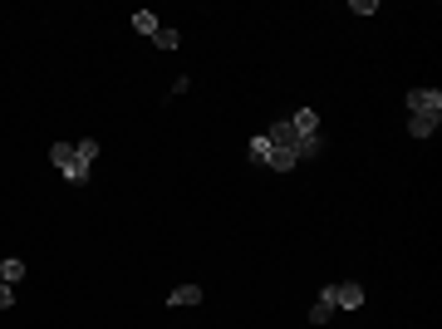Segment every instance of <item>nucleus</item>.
Here are the masks:
<instances>
[{"label":"nucleus","mask_w":442,"mask_h":329,"mask_svg":"<svg viewBox=\"0 0 442 329\" xmlns=\"http://www.w3.org/2000/svg\"><path fill=\"white\" fill-rule=\"evenodd\" d=\"M408 113L442 118V94H438V89H408Z\"/></svg>","instance_id":"nucleus-1"},{"label":"nucleus","mask_w":442,"mask_h":329,"mask_svg":"<svg viewBox=\"0 0 442 329\" xmlns=\"http://www.w3.org/2000/svg\"><path fill=\"white\" fill-rule=\"evenodd\" d=\"M359 305H364V285H354V280L334 285V310H359Z\"/></svg>","instance_id":"nucleus-2"},{"label":"nucleus","mask_w":442,"mask_h":329,"mask_svg":"<svg viewBox=\"0 0 442 329\" xmlns=\"http://www.w3.org/2000/svg\"><path fill=\"white\" fill-rule=\"evenodd\" d=\"M325 148V138L320 133H295V143H290V152H295V162H305V157H315Z\"/></svg>","instance_id":"nucleus-3"},{"label":"nucleus","mask_w":442,"mask_h":329,"mask_svg":"<svg viewBox=\"0 0 442 329\" xmlns=\"http://www.w3.org/2000/svg\"><path fill=\"white\" fill-rule=\"evenodd\" d=\"M325 320H334V285H325L320 300L310 305V325H325Z\"/></svg>","instance_id":"nucleus-4"},{"label":"nucleus","mask_w":442,"mask_h":329,"mask_svg":"<svg viewBox=\"0 0 442 329\" xmlns=\"http://www.w3.org/2000/svg\"><path fill=\"white\" fill-rule=\"evenodd\" d=\"M99 148H104L99 138H79V143H74V162H79V167H94V157H99Z\"/></svg>","instance_id":"nucleus-5"},{"label":"nucleus","mask_w":442,"mask_h":329,"mask_svg":"<svg viewBox=\"0 0 442 329\" xmlns=\"http://www.w3.org/2000/svg\"><path fill=\"white\" fill-rule=\"evenodd\" d=\"M167 305H172V310H187V305H202V290H197V285H177V290L167 295Z\"/></svg>","instance_id":"nucleus-6"},{"label":"nucleus","mask_w":442,"mask_h":329,"mask_svg":"<svg viewBox=\"0 0 442 329\" xmlns=\"http://www.w3.org/2000/svg\"><path fill=\"white\" fill-rule=\"evenodd\" d=\"M290 128H295V133H320V113L315 109H295L290 113Z\"/></svg>","instance_id":"nucleus-7"},{"label":"nucleus","mask_w":442,"mask_h":329,"mask_svg":"<svg viewBox=\"0 0 442 329\" xmlns=\"http://www.w3.org/2000/svg\"><path fill=\"white\" fill-rule=\"evenodd\" d=\"M0 280H5V285H20V280H25V261H20V256H5V261H0Z\"/></svg>","instance_id":"nucleus-8"},{"label":"nucleus","mask_w":442,"mask_h":329,"mask_svg":"<svg viewBox=\"0 0 442 329\" xmlns=\"http://www.w3.org/2000/svg\"><path fill=\"white\" fill-rule=\"evenodd\" d=\"M438 123H442V118H423V113H408V133H413V138H433V133H438Z\"/></svg>","instance_id":"nucleus-9"},{"label":"nucleus","mask_w":442,"mask_h":329,"mask_svg":"<svg viewBox=\"0 0 442 329\" xmlns=\"http://www.w3.org/2000/svg\"><path fill=\"white\" fill-rule=\"evenodd\" d=\"M265 138H270V148H290V143H295V128H290V118H280V123H275Z\"/></svg>","instance_id":"nucleus-10"},{"label":"nucleus","mask_w":442,"mask_h":329,"mask_svg":"<svg viewBox=\"0 0 442 329\" xmlns=\"http://www.w3.org/2000/svg\"><path fill=\"white\" fill-rule=\"evenodd\" d=\"M246 157H251V162H270V138H265V133H256V138L246 143Z\"/></svg>","instance_id":"nucleus-11"},{"label":"nucleus","mask_w":442,"mask_h":329,"mask_svg":"<svg viewBox=\"0 0 442 329\" xmlns=\"http://www.w3.org/2000/svg\"><path fill=\"white\" fill-rule=\"evenodd\" d=\"M49 162H54L59 172H69V167H74V143H54V148H49Z\"/></svg>","instance_id":"nucleus-12"},{"label":"nucleus","mask_w":442,"mask_h":329,"mask_svg":"<svg viewBox=\"0 0 442 329\" xmlns=\"http://www.w3.org/2000/svg\"><path fill=\"white\" fill-rule=\"evenodd\" d=\"M270 172H295V152L290 148H270V162H265Z\"/></svg>","instance_id":"nucleus-13"},{"label":"nucleus","mask_w":442,"mask_h":329,"mask_svg":"<svg viewBox=\"0 0 442 329\" xmlns=\"http://www.w3.org/2000/svg\"><path fill=\"white\" fill-rule=\"evenodd\" d=\"M133 30H138V35H148V40H153V35H157V30H162V25H157V15H153V10H138V15H133Z\"/></svg>","instance_id":"nucleus-14"},{"label":"nucleus","mask_w":442,"mask_h":329,"mask_svg":"<svg viewBox=\"0 0 442 329\" xmlns=\"http://www.w3.org/2000/svg\"><path fill=\"white\" fill-rule=\"evenodd\" d=\"M153 44H157V49H177V44H182V35H177V30H167V25H162V30H157V35H153Z\"/></svg>","instance_id":"nucleus-15"},{"label":"nucleus","mask_w":442,"mask_h":329,"mask_svg":"<svg viewBox=\"0 0 442 329\" xmlns=\"http://www.w3.org/2000/svg\"><path fill=\"white\" fill-rule=\"evenodd\" d=\"M354 15H378V0H349Z\"/></svg>","instance_id":"nucleus-16"},{"label":"nucleus","mask_w":442,"mask_h":329,"mask_svg":"<svg viewBox=\"0 0 442 329\" xmlns=\"http://www.w3.org/2000/svg\"><path fill=\"white\" fill-rule=\"evenodd\" d=\"M10 305H15V290H10V285L0 280V310H10Z\"/></svg>","instance_id":"nucleus-17"}]
</instances>
